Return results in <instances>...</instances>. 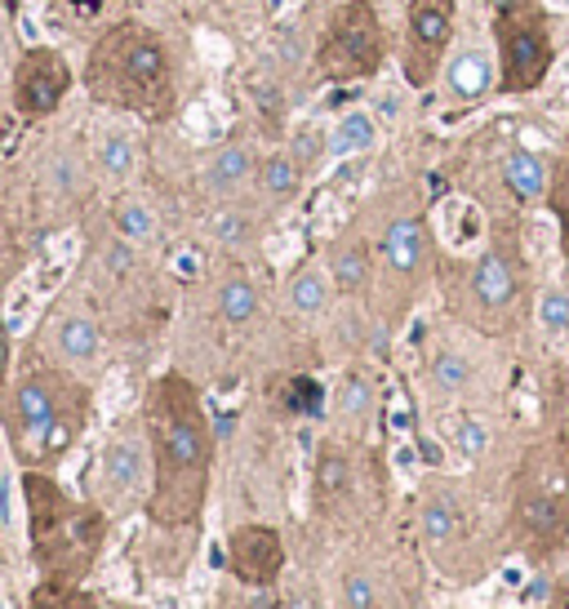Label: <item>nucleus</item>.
<instances>
[{
    "instance_id": "1",
    "label": "nucleus",
    "mask_w": 569,
    "mask_h": 609,
    "mask_svg": "<svg viewBox=\"0 0 569 609\" xmlns=\"http://www.w3.org/2000/svg\"><path fill=\"white\" fill-rule=\"evenodd\" d=\"M142 423H148V454H152V494L148 517L161 530H182L201 521L214 472V428L205 401L192 379L161 373L142 401Z\"/></svg>"
},
{
    "instance_id": "2",
    "label": "nucleus",
    "mask_w": 569,
    "mask_h": 609,
    "mask_svg": "<svg viewBox=\"0 0 569 609\" xmlns=\"http://www.w3.org/2000/svg\"><path fill=\"white\" fill-rule=\"evenodd\" d=\"M85 89L103 107H121L142 120H165L178 103V76H174L169 45L138 18L112 23L89 45Z\"/></svg>"
},
{
    "instance_id": "3",
    "label": "nucleus",
    "mask_w": 569,
    "mask_h": 609,
    "mask_svg": "<svg viewBox=\"0 0 569 609\" xmlns=\"http://www.w3.org/2000/svg\"><path fill=\"white\" fill-rule=\"evenodd\" d=\"M498 93H534L552 72V18L539 0H494Z\"/></svg>"
},
{
    "instance_id": "4",
    "label": "nucleus",
    "mask_w": 569,
    "mask_h": 609,
    "mask_svg": "<svg viewBox=\"0 0 569 609\" xmlns=\"http://www.w3.org/2000/svg\"><path fill=\"white\" fill-rule=\"evenodd\" d=\"M388 63V31L378 18L374 0H343V5L325 18L320 45H316V67L334 85H356L378 76Z\"/></svg>"
},
{
    "instance_id": "5",
    "label": "nucleus",
    "mask_w": 569,
    "mask_h": 609,
    "mask_svg": "<svg viewBox=\"0 0 569 609\" xmlns=\"http://www.w3.org/2000/svg\"><path fill=\"white\" fill-rule=\"evenodd\" d=\"M23 494H27V511H31V534H36V551L40 560H72V566H89L93 547L103 538V517L89 507H76L50 477L27 472L23 477Z\"/></svg>"
},
{
    "instance_id": "6",
    "label": "nucleus",
    "mask_w": 569,
    "mask_h": 609,
    "mask_svg": "<svg viewBox=\"0 0 569 609\" xmlns=\"http://www.w3.org/2000/svg\"><path fill=\"white\" fill-rule=\"evenodd\" d=\"M520 530L539 551L560 547L569 534V454L560 445H539L520 472Z\"/></svg>"
},
{
    "instance_id": "7",
    "label": "nucleus",
    "mask_w": 569,
    "mask_h": 609,
    "mask_svg": "<svg viewBox=\"0 0 569 609\" xmlns=\"http://www.w3.org/2000/svg\"><path fill=\"white\" fill-rule=\"evenodd\" d=\"M63 379H50V373H27L18 379L5 396V423L14 432V441L31 454V449H45V454H59L67 449V441L76 436V418H67V405H63Z\"/></svg>"
},
{
    "instance_id": "8",
    "label": "nucleus",
    "mask_w": 569,
    "mask_h": 609,
    "mask_svg": "<svg viewBox=\"0 0 569 609\" xmlns=\"http://www.w3.org/2000/svg\"><path fill=\"white\" fill-rule=\"evenodd\" d=\"M520 258L511 237H498L477 263L467 267V316L490 334H503L520 320Z\"/></svg>"
},
{
    "instance_id": "9",
    "label": "nucleus",
    "mask_w": 569,
    "mask_h": 609,
    "mask_svg": "<svg viewBox=\"0 0 569 609\" xmlns=\"http://www.w3.org/2000/svg\"><path fill=\"white\" fill-rule=\"evenodd\" d=\"M458 23V0H409L405 40H401V76L409 89H432L450 63Z\"/></svg>"
},
{
    "instance_id": "10",
    "label": "nucleus",
    "mask_w": 569,
    "mask_h": 609,
    "mask_svg": "<svg viewBox=\"0 0 569 609\" xmlns=\"http://www.w3.org/2000/svg\"><path fill=\"white\" fill-rule=\"evenodd\" d=\"M72 63L54 50V45H31L14 67V112L27 120H45L63 107L72 93Z\"/></svg>"
},
{
    "instance_id": "11",
    "label": "nucleus",
    "mask_w": 569,
    "mask_h": 609,
    "mask_svg": "<svg viewBox=\"0 0 569 609\" xmlns=\"http://www.w3.org/2000/svg\"><path fill=\"white\" fill-rule=\"evenodd\" d=\"M227 551H231V574L241 579L245 587L276 583V574L284 566V543H280V534L271 525H241V530H231Z\"/></svg>"
},
{
    "instance_id": "12",
    "label": "nucleus",
    "mask_w": 569,
    "mask_h": 609,
    "mask_svg": "<svg viewBox=\"0 0 569 609\" xmlns=\"http://www.w3.org/2000/svg\"><path fill=\"white\" fill-rule=\"evenodd\" d=\"M378 250H383V258L396 276H418L422 263H427V223L422 218H396L383 231Z\"/></svg>"
},
{
    "instance_id": "13",
    "label": "nucleus",
    "mask_w": 569,
    "mask_h": 609,
    "mask_svg": "<svg viewBox=\"0 0 569 609\" xmlns=\"http://www.w3.org/2000/svg\"><path fill=\"white\" fill-rule=\"evenodd\" d=\"M142 472H148V449L134 436H121L103 449V490L112 498H129L142 485Z\"/></svg>"
},
{
    "instance_id": "14",
    "label": "nucleus",
    "mask_w": 569,
    "mask_h": 609,
    "mask_svg": "<svg viewBox=\"0 0 569 609\" xmlns=\"http://www.w3.org/2000/svg\"><path fill=\"white\" fill-rule=\"evenodd\" d=\"M50 343H54V352H59L67 365H93V360H99V352H103L99 325H93L89 316H80V312H67V316L54 320Z\"/></svg>"
},
{
    "instance_id": "15",
    "label": "nucleus",
    "mask_w": 569,
    "mask_h": 609,
    "mask_svg": "<svg viewBox=\"0 0 569 609\" xmlns=\"http://www.w3.org/2000/svg\"><path fill=\"white\" fill-rule=\"evenodd\" d=\"M445 85H450L454 99L471 103V99H481V93H490V85H494V63L477 50V45H467L458 59L445 63Z\"/></svg>"
},
{
    "instance_id": "16",
    "label": "nucleus",
    "mask_w": 569,
    "mask_h": 609,
    "mask_svg": "<svg viewBox=\"0 0 569 609\" xmlns=\"http://www.w3.org/2000/svg\"><path fill=\"white\" fill-rule=\"evenodd\" d=\"M503 182H507V192H511L516 201H539V196L547 192V165H543V156L530 152V148L507 152V161H503Z\"/></svg>"
},
{
    "instance_id": "17",
    "label": "nucleus",
    "mask_w": 569,
    "mask_h": 609,
    "mask_svg": "<svg viewBox=\"0 0 569 609\" xmlns=\"http://www.w3.org/2000/svg\"><path fill=\"white\" fill-rule=\"evenodd\" d=\"M250 174H254L250 152H245L241 143H227V148H218V152L210 156V165H205V187H210L214 196H231Z\"/></svg>"
},
{
    "instance_id": "18",
    "label": "nucleus",
    "mask_w": 569,
    "mask_h": 609,
    "mask_svg": "<svg viewBox=\"0 0 569 609\" xmlns=\"http://www.w3.org/2000/svg\"><path fill=\"white\" fill-rule=\"evenodd\" d=\"M378 143V120L369 112H347L339 116V125L329 129V156L343 161V156H356V152H369Z\"/></svg>"
},
{
    "instance_id": "19",
    "label": "nucleus",
    "mask_w": 569,
    "mask_h": 609,
    "mask_svg": "<svg viewBox=\"0 0 569 609\" xmlns=\"http://www.w3.org/2000/svg\"><path fill=\"white\" fill-rule=\"evenodd\" d=\"M329 280H334L339 294H361L369 286V250L361 241L334 245L329 250Z\"/></svg>"
},
{
    "instance_id": "20",
    "label": "nucleus",
    "mask_w": 569,
    "mask_h": 609,
    "mask_svg": "<svg viewBox=\"0 0 569 609\" xmlns=\"http://www.w3.org/2000/svg\"><path fill=\"white\" fill-rule=\"evenodd\" d=\"M218 316L227 325H245V320L258 316V290H254V280L245 271L223 276V286H218Z\"/></svg>"
},
{
    "instance_id": "21",
    "label": "nucleus",
    "mask_w": 569,
    "mask_h": 609,
    "mask_svg": "<svg viewBox=\"0 0 569 609\" xmlns=\"http://www.w3.org/2000/svg\"><path fill=\"white\" fill-rule=\"evenodd\" d=\"M303 165L290 156V152H271L263 165H258V187H263V196L271 201H290L299 187H303Z\"/></svg>"
},
{
    "instance_id": "22",
    "label": "nucleus",
    "mask_w": 569,
    "mask_h": 609,
    "mask_svg": "<svg viewBox=\"0 0 569 609\" xmlns=\"http://www.w3.org/2000/svg\"><path fill=\"white\" fill-rule=\"evenodd\" d=\"M458 525H463V511H458V503L450 494L427 498V507H422V534H427V543H432V547L454 543L458 538Z\"/></svg>"
},
{
    "instance_id": "23",
    "label": "nucleus",
    "mask_w": 569,
    "mask_h": 609,
    "mask_svg": "<svg viewBox=\"0 0 569 609\" xmlns=\"http://www.w3.org/2000/svg\"><path fill=\"white\" fill-rule=\"evenodd\" d=\"M329 294H334V280H329L325 271H316V267H303V271L290 280V307L303 312V316L325 312Z\"/></svg>"
},
{
    "instance_id": "24",
    "label": "nucleus",
    "mask_w": 569,
    "mask_h": 609,
    "mask_svg": "<svg viewBox=\"0 0 569 609\" xmlns=\"http://www.w3.org/2000/svg\"><path fill=\"white\" fill-rule=\"evenodd\" d=\"M347 481H352V462H347V454H343L339 445H325L320 458H316V494H320V503L339 498V494L347 490Z\"/></svg>"
},
{
    "instance_id": "25",
    "label": "nucleus",
    "mask_w": 569,
    "mask_h": 609,
    "mask_svg": "<svg viewBox=\"0 0 569 609\" xmlns=\"http://www.w3.org/2000/svg\"><path fill=\"white\" fill-rule=\"evenodd\" d=\"M543 196H547L556 223H560V250H565V258H569V143H565L560 161H556L552 174H547V192H543Z\"/></svg>"
},
{
    "instance_id": "26",
    "label": "nucleus",
    "mask_w": 569,
    "mask_h": 609,
    "mask_svg": "<svg viewBox=\"0 0 569 609\" xmlns=\"http://www.w3.org/2000/svg\"><path fill=\"white\" fill-rule=\"evenodd\" d=\"M471 379H477V369H471V360L463 356V352H454V347H441L437 356H432V383L441 388V392H467L471 388Z\"/></svg>"
},
{
    "instance_id": "27",
    "label": "nucleus",
    "mask_w": 569,
    "mask_h": 609,
    "mask_svg": "<svg viewBox=\"0 0 569 609\" xmlns=\"http://www.w3.org/2000/svg\"><path fill=\"white\" fill-rule=\"evenodd\" d=\"M112 223H116V237H125L129 245H142V241H152L156 237V218L148 205H138V201H121L112 210Z\"/></svg>"
},
{
    "instance_id": "28",
    "label": "nucleus",
    "mask_w": 569,
    "mask_h": 609,
    "mask_svg": "<svg viewBox=\"0 0 569 609\" xmlns=\"http://www.w3.org/2000/svg\"><path fill=\"white\" fill-rule=\"evenodd\" d=\"M99 165H103L112 178H129V174H134V143H129V134H121V129H108V134H103Z\"/></svg>"
},
{
    "instance_id": "29",
    "label": "nucleus",
    "mask_w": 569,
    "mask_h": 609,
    "mask_svg": "<svg viewBox=\"0 0 569 609\" xmlns=\"http://www.w3.org/2000/svg\"><path fill=\"white\" fill-rule=\"evenodd\" d=\"M290 156H294L303 169H316V165L329 156V134L316 129V125H303V129L294 134V143H290Z\"/></svg>"
},
{
    "instance_id": "30",
    "label": "nucleus",
    "mask_w": 569,
    "mask_h": 609,
    "mask_svg": "<svg viewBox=\"0 0 569 609\" xmlns=\"http://www.w3.org/2000/svg\"><path fill=\"white\" fill-rule=\"evenodd\" d=\"M539 325H543L552 339L569 334V294H565V290H547V294L539 299Z\"/></svg>"
},
{
    "instance_id": "31",
    "label": "nucleus",
    "mask_w": 569,
    "mask_h": 609,
    "mask_svg": "<svg viewBox=\"0 0 569 609\" xmlns=\"http://www.w3.org/2000/svg\"><path fill=\"white\" fill-rule=\"evenodd\" d=\"M339 409H343L347 418H361V414L374 409V383L365 379V373H352V379L343 383V392H339Z\"/></svg>"
},
{
    "instance_id": "32",
    "label": "nucleus",
    "mask_w": 569,
    "mask_h": 609,
    "mask_svg": "<svg viewBox=\"0 0 569 609\" xmlns=\"http://www.w3.org/2000/svg\"><path fill=\"white\" fill-rule=\"evenodd\" d=\"M454 445H458V454H467V458H481L485 449H490V428L481 423V418H458V428H454Z\"/></svg>"
},
{
    "instance_id": "33",
    "label": "nucleus",
    "mask_w": 569,
    "mask_h": 609,
    "mask_svg": "<svg viewBox=\"0 0 569 609\" xmlns=\"http://www.w3.org/2000/svg\"><path fill=\"white\" fill-rule=\"evenodd\" d=\"M214 241L218 245H245L250 241V218L241 210H223L214 218Z\"/></svg>"
},
{
    "instance_id": "34",
    "label": "nucleus",
    "mask_w": 569,
    "mask_h": 609,
    "mask_svg": "<svg viewBox=\"0 0 569 609\" xmlns=\"http://www.w3.org/2000/svg\"><path fill=\"white\" fill-rule=\"evenodd\" d=\"M378 605V587L369 574H347L343 579V609H374Z\"/></svg>"
},
{
    "instance_id": "35",
    "label": "nucleus",
    "mask_w": 569,
    "mask_h": 609,
    "mask_svg": "<svg viewBox=\"0 0 569 609\" xmlns=\"http://www.w3.org/2000/svg\"><path fill=\"white\" fill-rule=\"evenodd\" d=\"M103 263H108V271H112V276H125V271L134 267V254H129V241H125V237H116V241L108 245V254H103Z\"/></svg>"
},
{
    "instance_id": "36",
    "label": "nucleus",
    "mask_w": 569,
    "mask_h": 609,
    "mask_svg": "<svg viewBox=\"0 0 569 609\" xmlns=\"http://www.w3.org/2000/svg\"><path fill=\"white\" fill-rule=\"evenodd\" d=\"M565 609H569V605H565Z\"/></svg>"
}]
</instances>
